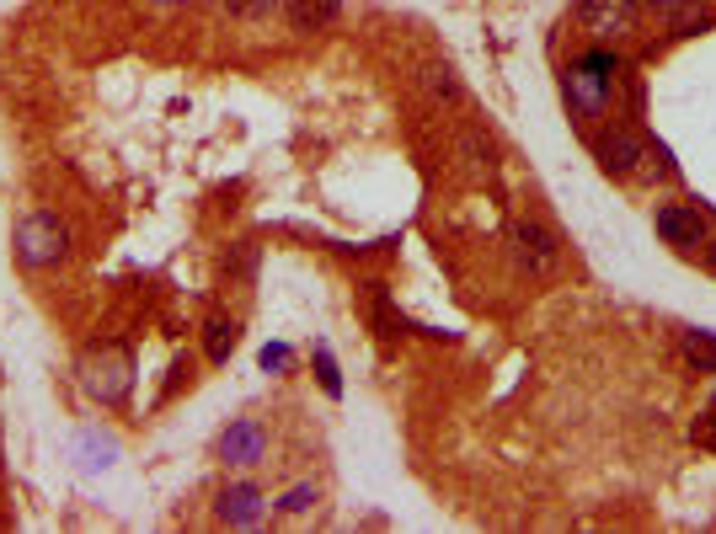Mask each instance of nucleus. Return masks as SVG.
<instances>
[{
  "label": "nucleus",
  "mask_w": 716,
  "mask_h": 534,
  "mask_svg": "<svg viewBox=\"0 0 716 534\" xmlns=\"http://www.w3.org/2000/svg\"><path fill=\"white\" fill-rule=\"evenodd\" d=\"M11 251H17L22 267L49 273V267H59L70 257V225L54 209H27L17 219V230H11Z\"/></svg>",
  "instance_id": "f257e3e1"
},
{
  "label": "nucleus",
  "mask_w": 716,
  "mask_h": 534,
  "mask_svg": "<svg viewBox=\"0 0 716 534\" xmlns=\"http://www.w3.org/2000/svg\"><path fill=\"white\" fill-rule=\"evenodd\" d=\"M75 380L97 406H123L134 390V353L118 348V342H102V348H86L81 364H75Z\"/></svg>",
  "instance_id": "f03ea898"
},
{
  "label": "nucleus",
  "mask_w": 716,
  "mask_h": 534,
  "mask_svg": "<svg viewBox=\"0 0 716 534\" xmlns=\"http://www.w3.org/2000/svg\"><path fill=\"white\" fill-rule=\"evenodd\" d=\"M610 75H615V54L604 49H588L583 59H572L562 70V91H567V107L572 118H604L610 113Z\"/></svg>",
  "instance_id": "7ed1b4c3"
},
{
  "label": "nucleus",
  "mask_w": 716,
  "mask_h": 534,
  "mask_svg": "<svg viewBox=\"0 0 716 534\" xmlns=\"http://www.w3.org/2000/svg\"><path fill=\"white\" fill-rule=\"evenodd\" d=\"M594 161L610 177H652V150L631 123H604L594 134Z\"/></svg>",
  "instance_id": "20e7f679"
},
{
  "label": "nucleus",
  "mask_w": 716,
  "mask_h": 534,
  "mask_svg": "<svg viewBox=\"0 0 716 534\" xmlns=\"http://www.w3.org/2000/svg\"><path fill=\"white\" fill-rule=\"evenodd\" d=\"M508 246H513V257H519V267L529 278H551L556 267H562V241H556L540 219H513Z\"/></svg>",
  "instance_id": "39448f33"
},
{
  "label": "nucleus",
  "mask_w": 716,
  "mask_h": 534,
  "mask_svg": "<svg viewBox=\"0 0 716 534\" xmlns=\"http://www.w3.org/2000/svg\"><path fill=\"white\" fill-rule=\"evenodd\" d=\"M572 17H578V27H583L588 38L620 43V38L636 33V0H578Z\"/></svg>",
  "instance_id": "423d86ee"
},
{
  "label": "nucleus",
  "mask_w": 716,
  "mask_h": 534,
  "mask_svg": "<svg viewBox=\"0 0 716 534\" xmlns=\"http://www.w3.org/2000/svg\"><path fill=\"white\" fill-rule=\"evenodd\" d=\"M652 230H658L674 251H700L706 235H711L706 214H700L695 203H658V209H652Z\"/></svg>",
  "instance_id": "0eeeda50"
},
{
  "label": "nucleus",
  "mask_w": 716,
  "mask_h": 534,
  "mask_svg": "<svg viewBox=\"0 0 716 534\" xmlns=\"http://www.w3.org/2000/svg\"><path fill=\"white\" fill-rule=\"evenodd\" d=\"M220 460L230 470H252L268 460V428H262L257 417H236L230 428L220 433Z\"/></svg>",
  "instance_id": "6e6552de"
},
{
  "label": "nucleus",
  "mask_w": 716,
  "mask_h": 534,
  "mask_svg": "<svg viewBox=\"0 0 716 534\" xmlns=\"http://www.w3.org/2000/svg\"><path fill=\"white\" fill-rule=\"evenodd\" d=\"M214 513H220V524H230V529H252L268 518V497H262V486H252V481H230L220 492V502H214Z\"/></svg>",
  "instance_id": "1a4fd4ad"
},
{
  "label": "nucleus",
  "mask_w": 716,
  "mask_h": 534,
  "mask_svg": "<svg viewBox=\"0 0 716 534\" xmlns=\"http://www.w3.org/2000/svg\"><path fill=\"white\" fill-rule=\"evenodd\" d=\"M636 11L663 17L674 33H706V27H711V11L700 6V0H636Z\"/></svg>",
  "instance_id": "9d476101"
},
{
  "label": "nucleus",
  "mask_w": 716,
  "mask_h": 534,
  "mask_svg": "<svg viewBox=\"0 0 716 534\" xmlns=\"http://www.w3.org/2000/svg\"><path fill=\"white\" fill-rule=\"evenodd\" d=\"M284 11L294 33H321V27H337L342 0H284Z\"/></svg>",
  "instance_id": "9b49d317"
},
{
  "label": "nucleus",
  "mask_w": 716,
  "mask_h": 534,
  "mask_svg": "<svg viewBox=\"0 0 716 534\" xmlns=\"http://www.w3.org/2000/svg\"><path fill=\"white\" fill-rule=\"evenodd\" d=\"M241 348V321H209V332H204V353H209V364H230V353Z\"/></svg>",
  "instance_id": "f8f14e48"
},
{
  "label": "nucleus",
  "mask_w": 716,
  "mask_h": 534,
  "mask_svg": "<svg viewBox=\"0 0 716 534\" xmlns=\"http://www.w3.org/2000/svg\"><path fill=\"white\" fill-rule=\"evenodd\" d=\"M679 348H684V358H690L700 374H716V332H684Z\"/></svg>",
  "instance_id": "ddd939ff"
},
{
  "label": "nucleus",
  "mask_w": 716,
  "mask_h": 534,
  "mask_svg": "<svg viewBox=\"0 0 716 534\" xmlns=\"http://www.w3.org/2000/svg\"><path fill=\"white\" fill-rule=\"evenodd\" d=\"M81 454H86V470H107V465L118 460V444H113V438H102L97 428H86L81 433Z\"/></svg>",
  "instance_id": "4468645a"
},
{
  "label": "nucleus",
  "mask_w": 716,
  "mask_h": 534,
  "mask_svg": "<svg viewBox=\"0 0 716 534\" xmlns=\"http://www.w3.org/2000/svg\"><path fill=\"white\" fill-rule=\"evenodd\" d=\"M316 502H321V486H316V481H300L294 492H284V497H278L273 508H278V513H310Z\"/></svg>",
  "instance_id": "2eb2a0df"
},
{
  "label": "nucleus",
  "mask_w": 716,
  "mask_h": 534,
  "mask_svg": "<svg viewBox=\"0 0 716 534\" xmlns=\"http://www.w3.org/2000/svg\"><path fill=\"white\" fill-rule=\"evenodd\" d=\"M310 358H316V374H321V390H326V396H342V374H337V358H332V348H326V342H316V353H310Z\"/></svg>",
  "instance_id": "dca6fc26"
},
{
  "label": "nucleus",
  "mask_w": 716,
  "mask_h": 534,
  "mask_svg": "<svg viewBox=\"0 0 716 534\" xmlns=\"http://www.w3.org/2000/svg\"><path fill=\"white\" fill-rule=\"evenodd\" d=\"M284 6V0H225V11L230 17H241V22H257V17H273V11Z\"/></svg>",
  "instance_id": "f3484780"
},
{
  "label": "nucleus",
  "mask_w": 716,
  "mask_h": 534,
  "mask_svg": "<svg viewBox=\"0 0 716 534\" xmlns=\"http://www.w3.org/2000/svg\"><path fill=\"white\" fill-rule=\"evenodd\" d=\"M423 86L433 91V97H455V91H460V81H455L449 70H439V65H433V70L423 75Z\"/></svg>",
  "instance_id": "a211bd4d"
},
{
  "label": "nucleus",
  "mask_w": 716,
  "mask_h": 534,
  "mask_svg": "<svg viewBox=\"0 0 716 534\" xmlns=\"http://www.w3.org/2000/svg\"><path fill=\"white\" fill-rule=\"evenodd\" d=\"M257 364L268 369V374H284L289 369V348H284V342H268V348L257 353Z\"/></svg>",
  "instance_id": "6ab92c4d"
},
{
  "label": "nucleus",
  "mask_w": 716,
  "mask_h": 534,
  "mask_svg": "<svg viewBox=\"0 0 716 534\" xmlns=\"http://www.w3.org/2000/svg\"><path fill=\"white\" fill-rule=\"evenodd\" d=\"M700 251H706V267L716 273V235H706V246H700Z\"/></svg>",
  "instance_id": "aec40b11"
},
{
  "label": "nucleus",
  "mask_w": 716,
  "mask_h": 534,
  "mask_svg": "<svg viewBox=\"0 0 716 534\" xmlns=\"http://www.w3.org/2000/svg\"><path fill=\"white\" fill-rule=\"evenodd\" d=\"M155 6H182V0H155Z\"/></svg>",
  "instance_id": "412c9836"
}]
</instances>
